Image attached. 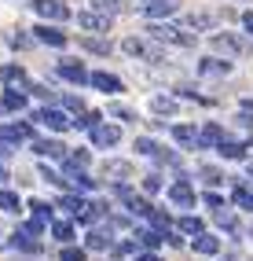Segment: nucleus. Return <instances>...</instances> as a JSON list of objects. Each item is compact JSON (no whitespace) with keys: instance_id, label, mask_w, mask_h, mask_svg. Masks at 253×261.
<instances>
[{"instance_id":"nucleus-17","label":"nucleus","mask_w":253,"mask_h":261,"mask_svg":"<svg viewBox=\"0 0 253 261\" xmlns=\"http://www.w3.org/2000/svg\"><path fill=\"white\" fill-rule=\"evenodd\" d=\"M180 8V0H150V4H143V15L147 19H165V15H173Z\"/></svg>"},{"instance_id":"nucleus-14","label":"nucleus","mask_w":253,"mask_h":261,"mask_svg":"<svg viewBox=\"0 0 253 261\" xmlns=\"http://www.w3.org/2000/svg\"><path fill=\"white\" fill-rule=\"evenodd\" d=\"M0 81L8 89H29V77H26L22 66H0Z\"/></svg>"},{"instance_id":"nucleus-45","label":"nucleus","mask_w":253,"mask_h":261,"mask_svg":"<svg viewBox=\"0 0 253 261\" xmlns=\"http://www.w3.org/2000/svg\"><path fill=\"white\" fill-rule=\"evenodd\" d=\"M41 177H44L48 184H55V188H66V180L59 177V173H55V169H48V166H41Z\"/></svg>"},{"instance_id":"nucleus-56","label":"nucleus","mask_w":253,"mask_h":261,"mask_svg":"<svg viewBox=\"0 0 253 261\" xmlns=\"http://www.w3.org/2000/svg\"><path fill=\"white\" fill-rule=\"evenodd\" d=\"M140 4H150V0H140Z\"/></svg>"},{"instance_id":"nucleus-33","label":"nucleus","mask_w":253,"mask_h":261,"mask_svg":"<svg viewBox=\"0 0 253 261\" xmlns=\"http://www.w3.org/2000/svg\"><path fill=\"white\" fill-rule=\"evenodd\" d=\"M99 118H103L99 111H81V118H77V121H70V129H92Z\"/></svg>"},{"instance_id":"nucleus-43","label":"nucleus","mask_w":253,"mask_h":261,"mask_svg":"<svg viewBox=\"0 0 253 261\" xmlns=\"http://www.w3.org/2000/svg\"><path fill=\"white\" fill-rule=\"evenodd\" d=\"M143 191H147V195H154V191H162V177H158V173H150V177H143Z\"/></svg>"},{"instance_id":"nucleus-15","label":"nucleus","mask_w":253,"mask_h":261,"mask_svg":"<svg viewBox=\"0 0 253 261\" xmlns=\"http://www.w3.org/2000/svg\"><path fill=\"white\" fill-rule=\"evenodd\" d=\"M198 74H202V77H228V74H231V63H228V59L220 63V59L209 56V59L198 63Z\"/></svg>"},{"instance_id":"nucleus-11","label":"nucleus","mask_w":253,"mask_h":261,"mask_svg":"<svg viewBox=\"0 0 253 261\" xmlns=\"http://www.w3.org/2000/svg\"><path fill=\"white\" fill-rule=\"evenodd\" d=\"M11 247H15V250H26V254H41V250H44V243H41L37 236H29L26 228H15Z\"/></svg>"},{"instance_id":"nucleus-26","label":"nucleus","mask_w":253,"mask_h":261,"mask_svg":"<svg viewBox=\"0 0 253 261\" xmlns=\"http://www.w3.org/2000/svg\"><path fill=\"white\" fill-rule=\"evenodd\" d=\"M0 210H8V214H19V210H22L19 195H15V191H8V188H0Z\"/></svg>"},{"instance_id":"nucleus-32","label":"nucleus","mask_w":253,"mask_h":261,"mask_svg":"<svg viewBox=\"0 0 253 261\" xmlns=\"http://www.w3.org/2000/svg\"><path fill=\"white\" fill-rule=\"evenodd\" d=\"M150 107H154V114H176V99H169V96H154V99H150Z\"/></svg>"},{"instance_id":"nucleus-12","label":"nucleus","mask_w":253,"mask_h":261,"mask_svg":"<svg viewBox=\"0 0 253 261\" xmlns=\"http://www.w3.org/2000/svg\"><path fill=\"white\" fill-rule=\"evenodd\" d=\"M103 177L107 180H129L132 177V162H125V159H110V162H103Z\"/></svg>"},{"instance_id":"nucleus-7","label":"nucleus","mask_w":253,"mask_h":261,"mask_svg":"<svg viewBox=\"0 0 253 261\" xmlns=\"http://www.w3.org/2000/svg\"><path fill=\"white\" fill-rule=\"evenodd\" d=\"M0 140H11V144L33 140V129H29V121H0Z\"/></svg>"},{"instance_id":"nucleus-5","label":"nucleus","mask_w":253,"mask_h":261,"mask_svg":"<svg viewBox=\"0 0 253 261\" xmlns=\"http://www.w3.org/2000/svg\"><path fill=\"white\" fill-rule=\"evenodd\" d=\"M33 121H41V125H48L52 133H66L70 129V118H66L62 111L55 107H44V111H33Z\"/></svg>"},{"instance_id":"nucleus-51","label":"nucleus","mask_w":253,"mask_h":261,"mask_svg":"<svg viewBox=\"0 0 253 261\" xmlns=\"http://www.w3.org/2000/svg\"><path fill=\"white\" fill-rule=\"evenodd\" d=\"M242 30H246V33H253V11H246V15H242Z\"/></svg>"},{"instance_id":"nucleus-8","label":"nucleus","mask_w":253,"mask_h":261,"mask_svg":"<svg viewBox=\"0 0 253 261\" xmlns=\"http://www.w3.org/2000/svg\"><path fill=\"white\" fill-rule=\"evenodd\" d=\"M77 26L88 30V33H110V15H103V11H81Z\"/></svg>"},{"instance_id":"nucleus-4","label":"nucleus","mask_w":253,"mask_h":261,"mask_svg":"<svg viewBox=\"0 0 253 261\" xmlns=\"http://www.w3.org/2000/svg\"><path fill=\"white\" fill-rule=\"evenodd\" d=\"M213 48L220 56H246L249 51V44L242 37H235V33H213Z\"/></svg>"},{"instance_id":"nucleus-13","label":"nucleus","mask_w":253,"mask_h":261,"mask_svg":"<svg viewBox=\"0 0 253 261\" xmlns=\"http://www.w3.org/2000/svg\"><path fill=\"white\" fill-rule=\"evenodd\" d=\"M169 199H173L176 206H195V188L187 184V180H176V184H169Z\"/></svg>"},{"instance_id":"nucleus-22","label":"nucleus","mask_w":253,"mask_h":261,"mask_svg":"<svg viewBox=\"0 0 253 261\" xmlns=\"http://www.w3.org/2000/svg\"><path fill=\"white\" fill-rule=\"evenodd\" d=\"M0 111H26V92L8 89V92H4V99H0Z\"/></svg>"},{"instance_id":"nucleus-41","label":"nucleus","mask_w":253,"mask_h":261,"mask_svg":"<svg viewBox=\"0 0 253 261\" xmlns=\"http://www.w3.org/2000/svg\"><path fill=\"white\" fill-rule=\"evenodd\" d=\"M8 44H11V48H22V51H26V48H33V37H26V33L19 30V33H11V37H8Z\"/></svg>"},{"instance_id":"nucleus-1","label":"nucleus","mask_w":253,"mask_h":261,"mask_svg":"<svg viewBox=\"0 0 253 261\" xmlns=\"http://www.w3.org/2000/svg\"><path fill=\"white\" fill-rule=\"evenodd\" d=\"M147 37L158 41V44H176V48H195L198 44V33H187L180 26H165V22H150L147 26Z\"/></svg>"},{"instance_id":"nucleus-48","label":"nucleus","mask_w":253,"mask_h":261,"mask_svg":"<svg viewBox=\"0 0 253 261\" xmlns=\"http://www.w3.org/2000/svg\"><path fill=\"white\" fill-rule=\"evenodd\" d=\"M22 228H26L29 236H44V228H48V224H44L41 217H33V221H26V224H22Z\"/></svg>"},{"instance_id":"nucleus-31","label":"nucleus","mask_w":253,"mask_h":261,"mask_svg":"<svg viewBox=\"0 0 253 261\" xmlns=\"http://www.w3.org/2000/svg\"><path fill=\"white\" fill-rule=\"evenodd\" d=\"M176 224H180V232H183V236H198V232H206V224H202L198 217H180Z\"/></svg>"},{"instance_id":"nucleus-34","label":"nucleus","mask_w":253,"mask_h":261,"mask_svg":"<svg viewBox=\"0 0 253 261\" xmlns=\"http://www.w3.org/2000/svg\"><path fill=\"white\" fill-rule=\"evenodd\" d=\"M216 224H220V228H228V232L239 228V221H235V214L228 210V206H220V210H216Z\"/></svg>"},{"instance_id":"nucleus-49","label":"nucleus","mask_w":253,"mask_h":261,"mask_svg":"<svg viewBox=\"0 0 253 261\" xmlns=\"http://www.w3.org/2000/svg\"><path fill=\"white\" fill-rule=\"evenodd\" d=\"M62 103H66V111H74V114H81V111H84V99H81V96H66Z\"/></svg>"},{"instance_id":"nucleus-37","label":"nucleus","mask_w":253,"mask_h":261,"mask_svg":"<svg viewBox=\"0 0 253 261\" xmlns=\"http://www.w3.org/2000/svg\"><path fill=\"white\" fill-rule=\"evenodd\" d=\"M59 261H88V250H81V247H62V250H59Z\"/></svg>"},{"instance_id":"nucleus-55","label":"nucleus","mask_w":253,"mask_h":261,"mask_svg":"<svg viewBox=\"0 0 253 261\" xmlns=\"http://www.w3.org/2000/svg\"><path fill=\"white\" fill-rule=\"evenodd\" d=\"M246 173H249V177H253V162H249V166H246Z\"/></svg>"},{"instance_id":"nucleus-23","label":"nucleus","mask_w":253,"mask_h":261,"mask_svg":"<svg viewBox=\"0 0 253 261\" xmlns=\"http://www.w3.org/2000/svg\"><path fill=\"white\" fill-rule=\"evenodd\" d=\"M77 44L84 48V51H92V56H110V41H99V37H77Z\"/></svg>"},{"instance_id":"nucleus-35","label":"nucleus","mask_w":253,"mask_h":261,"mask_svg":"<svg viewBox=\"0 0 253 261\" xmlns=\"http://www.w3.org/2000/svg\"><path fill=\"white\" fill-rule=\"evenodd\" d=\"M59 206H62V210H70V214L77 217V214L84 210V199H81V195H62V199H59Z\"/></svg>"},{"instance_id":"nucleus-20","label":"nucleus","mask_w":253,"mask_h":261,"mask_svg":"<svg viewBox=\"0 0 253 261\" xmlns=\"http://www.w3.org/2000/svg\"><path fill=\"white\" fill-rule=\"evenodd\" d=\"M33 151H37L41 159H66V154H70L59 140H33Z\"/></svg>"},{"instance_id":"nucleus-54","label":"nucleus","mask_w":253,"mask_h":261,"mask_svg":"<svg viewBox=\"0 0 253 261\" xmlns=\"http://www.w3.org/2000/svg\"><path fill=\"white\" fill-rule=\"evenodd\" d=\"M0 180H8V169H4V166H0Z\"/></svg>"},{"instance_id":"nucleus-30","label":"nucleus","mask_w":253,"mask_h":261,"mask_svg":"<svg viewBox=\"0 0 253 261\" xmlns=\"http://www.w3.org/2000/svg\"><path fill=\"white\" fill-rule=\"evenodd\" d=\"M29 210H33V217L52 221V210H55V206H52V202H44V199H29Z\"/></svg>"},{"instance_id":"nucleus-46","label":"nucleus","mask_w":253,"mask_h":261,"mask_svg":"<svg viewBox=\"0 0 253 261\" xmlns=\"http://www.w3.org/2000/svg\"><path fill=\"white\" fill-rule=\"evenodd\" d=\"M136 151H140V154H154V151H158V144L150 140V136H140V140H136Z\"/></svg>"},{"instance_id":"nucleus-29","label":"nucleus","mask_w":253,"mask_h":261,"mask_svg":"<svg viewBox=\"0 0 253 261\" xmlns=\"http://www.w3.org/2000/svg\"><path fill=\"white\" fill-rule=\"evenodd\" d=\"M107 114H110V118H121V121H140V114L132 111V107H125V103H110Z\"/></svg>"},{"instance_id":"nucleus-2","label":"nucleus","mask_w":253,"mask_h":261,"mask_svg":"<svg viewBox=\"0 0 253 261\" xmlns=\"http://www.w3.org/2000/svg\"><path fill=\"white\" fill-rule=\"evenodd\" d=\"M121 51L132 59H147V63H162L165 59V51L158 44H150V41H140V37H125L121 41Z\"/></svg>"},{"instance_id":"nucleus-44","label":"nucleus","mask_w":253,"mask_h":261,"mask_svg":"<svg viewBox=\"0 0 253 261\" xmlns=\"http://www.w3.org/2000/svg\"><path fill=\"white\" fill-rule=\"evenodd\" d=\"M187 22H191L195 30H209V26H213L216 19H213V15H191V19H187Z\"/></svg>"},{"instance_id":"nucleus-50","label":"nucleus","mask_w":253,"mask_h":261,"mask_svg":"<svg viewBox=\"0 0 253 261\" xmlns=\"http://www.w3.org/2000/svg\"><path fill=\"white\" fill-rule=\"evenodd\" d=\"M202 202H206L209 210H220V206H224V199L216 195V191H209V195H202Z\"/></svg>"},{"instance_id":"nucleus-10","label":"nucleus","mask_w":253,"mask_h":261,"mask_svg":"<svg viewBox=\"0 0 253 261\" xmlns=\"http://www.w3.org/2000/svg\"><path fill=\"white\" fill-rule=\"evenodd\" d=\"M33 33H37V41H41V44H52V48H66V44H70V37H66L59 26H48V22H41Z\"/></svg>"},{"instance_id":"nucleus-47","label":"nucleus","mask_w":253,"mask_h":261,"mask_svg":"<svg viewBox=\"0 0 253 261\" xmlns=\"http://www.w3.org/2000/svg\"><path fill=\"white\" fill-rule=\"evenodd\" d=\"M242 125H253V99H242V111H239Z\"/></svg>"},{"instance_id":"nucleus-42","label":"nucleus","mask_w":253,"mask_h":261,"mask_svg":"<svg viewBox=\"0 0 253 261\" xmlns=\"http://www.w3.org/2000/svg\"><path fill=\"white\" fill-rule=\"evenodd\" d=\"M29 92H33V96H41V99H48V103L55 99V89H48V85H33V81H29Z\"/></svg>"},{"instance_id":"nucleus-6","label":"nucleus","mask_w":253,"mask_h":261,"mask_svg":"<svg viewBox=\"0 0 253 261\" xmlns=\"http://www.w3.org/2000/svg\"><path fill=\"white\" fill-rule=\"evenodd\" d=\"M117 140H121V129L110 125V121H96L92 125V144L96 147H114Z\"/></svg>"},{"instance_id":"nucleus-16","label":"nucleus","mask_w":253,"mask_h":261,"mask_svg":"<svg viewBox=\"0 0 253 261\" xmlns=\"http://www.w3.org/2000/svg\"><path fill=\"white\" fill-rule=\"evenodd\" d=\"M88 85H96L99 92H121V77H114V74H107V70L88 74Z\"/></svg>"},{"instance_id":"nucleus-24","label":"nucleus","mask_w":253,"mask_h":261,"mask_svg":"<svg viewBox=\"0 0 253 261\" xmlns=\"http://www.w3.org/2000/svg\"><path fill=\"white\" fill-rule=\"evenodd\" d=\"M110 243H114V239H110V228H107V232H99V228L88 232V250H110Z\"/></svg>"},{"instance_id":"nucleus-36","label":"nucleus","mask_w":253,"mask_h":261,"mask_svg":"<svg viewBox=\"0 0 253 261\" xmlns=\"http://www.w3.org/2000/svg\"><path fill=\"white\" fill-rule=\"evenodd\" d=\"M92 8H96V11H103V15H117L125 4H121V0H92Z\"/></svg>"},{"instance_id":"nucleus-40","label":"nucleus","mask_w":253,"mask_h":261,"mask_svg":"<svg viewBox=\"0 0 253 261\" xmlns=\"http://www.w3.org/2000/svg\"><path fill=\"white\" fill-rule=\"evenodd\" d=\"M198 173H202V177H206V184H224V180H228V177H224V173L216 169V166H202Z\"/></svg>"},{"instance_id":"nucleus-3","label":"nucleus","mask_w":253,"mask_h":261,"mask_svg":"<svg viewBox=\"0 0 253 261\" xmlns=\"http://www.w3.org/2000/svg\"><path fill=\"white\" fill-rule=\"evenodd\" d=\"M33 11H37L44 22H66L70 19V8H66L62 0H33Z\"/></svg>"},{"instance_id":"nucleus-25","label":"nucleus","mask_w":253,"mask_h":261,"mask_svg":"<svg viewBox=\"0 0 253 261\" xmlns=\"http://www.w3.org/2000/svg\"><path fill=\"white\" fill-rule=\"evenodd\" d=\"M136 243H140L143 250H158L162 243H165V236H162L158 228H154V232H136Z\"/></svg>"},{"instance_id":"nucleus-21","label":"nucleus","mask_w":253,"mask_h":261,"mask_svg":"<svg viewBox=\"0 0 253 261\" xmlns=\"http://www.w3.org/2000/svg\"><path fill=\"white\" fill-rule=\"evenodd\" d=\"M169 133H173L176 144H183V147H198V129H191V125H173Z\"/></svg>"},{"instance_id":"nucleus-9","label":"nucleus","mask_w":253,"mask_h":261,"mask_svg":"<svg viewBox=\"0 0 253 261\" xmlns=\"http://www.w3.org/2000/svg\"><path fill=\"white\" fill-rule=\"evenodd\" d=\"M55 74H59L62 81H74V85H84V81H88V70H84V63H77V59H59Z\"/></svg>"},{"instance_id":"nucleus-28","label":"nucleus","mask_w":253,"mask_h":261,"mask_svg":"<svg viewBox=\"0 0 253 261\" xmlns=\"http://www.w3.org/2000/svg\"><path fill=\"white\" fill-rule=\"evenodd\" d=\"M216 151H220L224 159H246V144H235V140H224V144H216Z\"/></svg>"},{"instance_id":"nucleus-53","label":"nucleus","mask_w":253,"mask_h":261,"mask_svg":"<svg viewBox=\"0 0 253 261\" xmlns=\"http://www.w3.org/2000/svg\"><path fill=\"white\" fill-rule=\"evenodd\" d=\"M8 154H11V151H8V147H4V144H0V159H8Z\"/></svg>"},{"instance_id":"nucleus-52","label":"nucleus","mask_w":253,"mask_h":261,"mask_svg":"<svg viewBox=\"0 0 253 261\" xmlns=\"http://www.w3.org/2000/svg\"><path fill=\"white\" fill-rule=\"evenodd\" d=\"M136 261H162V257H154V254H150V250H147V254H140Z\"/></svg>"},{"instance_id":"nucleus-38","label":"nucleus","mask_w":253,"mask_h":261,"mask_svg":"<svg viewBox=\"0 0 253 261\" xmlns=\"http://www.w3.org/2000/svg\"><path fill=\"white\" fill-rule=\"evenodd\" d=\"M52 236H55V239H62V243H70V239H74V224L55 221V224H52Z\"/></svg>"},{"instance_id":"nucleus-19","label":"nucleus","mask_w":253,"mask_h":261,"mask_svg":"<svg viewBox=\"0 0 253 261\" xmlns=\"http://www.w3.org/2000/svg\"><path fill=\"white\" fill-rule=\"evenodd\" d=\"M195 254H202V257L220 254V239H216V236H209V232H198V236H195Z\"/></svg>"},{"instance_id":"nucleus-18","label":"nucleus","mask_w":253,"mask_h":261,"mask_svg":"<svg viewBox=\"0 0 253 261\" xmlns=\"http://www.w3.org/2000/svg\"><path fill=\"white\" fill-rule=\"evenodd\" d=\"M224 140H228V133L216 125V121H209V125L198 133V147H216V144H224Z\"/></svg>"},{"instance_id":"nucleus-27","label":"nucleus","mask_w":253,"mask_h":261,"mask_svg":"<svg viewBox=\"0 0 253 261\" xmlns=\"http://www.w3.org/2000/svg\"><path fill=\"white\" fill-rule=\"evenodd\" d=\"M231 199L239 202L242 210H253V191H249L246 184H235V188H231Z\"/></svg>"},{"instance_id":"nucleus-39","label":"nucleus","mask_w":253,"mask_h":261,"mask_svg":"<svg viewBox=\"0 0 253 261\" xmlns=\"http://www.w3.org/2000/svg\"><path fill=\"white\" fill-rule=\"evenodd\" d=\"M147 221L154 224L158 232H169V224H173V217H169V214H158V210H150V214H147Z\"/></svg>"}]
</instances>
